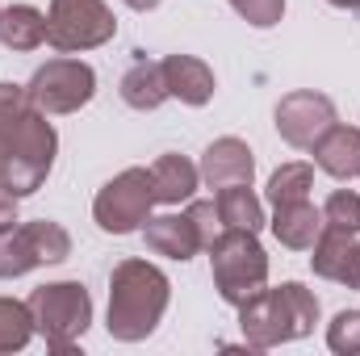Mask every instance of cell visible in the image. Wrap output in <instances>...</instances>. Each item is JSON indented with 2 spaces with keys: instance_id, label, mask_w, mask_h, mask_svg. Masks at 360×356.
<instances>
[{
  "instance_id": "6da1fadb",
  "label": "cell",
  "mask_w": 360,
  "mask_h": 356,
  "mask_svg": "<svg viewBox=\"0 0 360 356\" xmlns=\"http://www.w3.org/2000/svg\"><path fill=\"white\" fill-rule=\"evenodd\" d=\"M55 130L21 84H0V160L13 197H30L55 164Z\"/></svg>"
},
{
  "instance_id": "7a4b0ae2",
  "label": "cell",
  "mask_w": 360,
  "mask_h": 356,
  "mask_svg": "<svg viewBox=\"0 0 360 356\" xmlns=\"http://www.w3.org/2000/svg\"><path fill=\"white\" fill-rule=\"evenodd\" d=\"M168 298H172V285L168 276L147 260H122L109 276V336L122 340V344H139L147 340L164 310H168Z\"/></svg>"
},
{
  "instance_id": "3957f363",
  "label": "cell",
  "mask_w": 360,
  "mask_h": 356,
  "mask_svg": "<svg viewBox=\"0 0 360 356\" xmlns=\"http://www.w3.org/2000/svg\"><path fill=\"white\" fill-rule=\"evenodd\" d=\"M314 323H319V298L302 281H285L281 289H260L256 298H248L239 306L243 340L256 352H269L276 344L310 336Z\"/></svg>"
},
{
  "instance_id": "277c9868",
  "label": "cell",
  "mask_w": 360,
  "mask_h": 356,
  "mask_svg": "<svg viewBox=\"0 0 360 356\" xmlns=\"http://www.w3.org/2000/svg\"><path fill=\"white\" fill-rule=\"evenodd\" d=\"M210 268H214L218 298L231 302L235 310L269 285V256H264L256 231L222 227V235L210 243Z\"/></svg>"
},
{
  "instance_id": "5b68a950",
  "label": "cell",
  "mask_w": 360,
  "mask_h": 356,
  "mask_svg": "<svg viewBox=\"0 0 360 356\" xmlns=\"http://www.w3.org/2000/svg\"><path fill=\"white\" fill-rule=\"evenodd\" d=\"M25 302H30V314H34V331L51 344V352L59 356L76 352V340L92 323L89 289L80 281H55V285H38Z\"/></svg>"
},
{
  "instance_id": "8992f818",
  "label": "cell",
  "mask_w": 360,
  "mask_h": 356,
  "mask_svg": "<svg viewBox=\"0 0 360 356\" xmlns=\"http://www.w3.org/2000/svg\"><path fill=\"white\" fill-rule=\"evenodd\" d=\"M68 256H72V235L51 218L21 222V227L17 222L0 227V281L25 276L38 265H59Z\"/></svg>"
},
{
  "instance_id": "52a82bcc",
  "label": "cell",
  "mask_w": 360,
  "mask_h": 356,
  "mask_svg": "<svg viewBox=\"0 0 360 356\" xmlns=\"http://www.w3.org/2000/svg\"><path fill=\"white\" fill-rule=\"evenodd\" d=\"M151 205H160L155 201V177H151V168H126V172H117L96 193L92 218L109 235H130V231H139L151 218Z\"/></svg>"
},
{
  "instance_id": "ba28073f",
  "label": "cell",
  "mask_w": 360,
  "mask_h": 356,
  "mask_svg": "<svg viewBox=\"0 0 360 356\" xmlns=\"http://www.w3.org/2000/svg\"><path fill=\"white\" fill-rule=\"evenodd\" d=\"M117 34V17L105 0H51L46 13V42L63 55L105 46Z\"/></svg>"
},
{
  "instance_id": "9c48e42d",
  "label": "cell",
  "mask_w": 360,
  "mask_h": 356,
  "mask_svg": "<svg viewBox=\"0 0 360 356\" xmlns=\"http://www.w3.org/2000/svg\"><path fill=\"white\" fill-rule=\"evenodd\" d=\"M25 92L42 113H76L96 92V72L80 59H51L34 72Z\"/></svg>"
},
{
  "instance_id": "30bf717a",
  "label": "cell",
  "mask_w": 360,
  "mask_h": 356,
  "mask_svg": "<svg viewBox=\"0 0 360 356\" xmlns=\"http://www.w3.org/2000/svg\"><path fill=\"white\" fill-rule=\"evenodd\" d=\"M335 126V105H331V96H323V92H289V96H281V105H276V134L289 143V147H302V151H310L314 143H319V134L323 130H331Z\"/></svg>"
},
{
  "instance_id": "8fae6325",
  "label": "cell",
  "mask_w": 360,
  "mask_h": 356,
  "mask_svg": "<svg viewBox=\"0 0 360 356\" xmlns=\"http://www.w3.org/2000/svg\"><path fill=\"white\" fill-rule=\"evenodd\" d=\"M310 268L335 285H348V289H360V243L356 235H344V231H327L319 235V243L310 248Z\"/></svg>"
},
{
  "instance_id": "7c38bea8",
  "label": "cell",
  "mask_w": 360,
  "mask_h": 356,
  "mask_svg": "<svg viewBox=\"0 0 360 356\" xmlns=\"http://www.w3.org/2000/svg\"><path fill=\"white\" fill-rule=\"evenodd\" d=\"M201 180L210 189H226V184H252V172H256V160H252V147L243 139H218L205 147L201 155Z\"/></svg>"
},
{
  "instance_id": "4fadbf2b",
  "label": "cell",
  "mask_w": 360,
  "mask_h": 356,
  "mask_svg": "<svg viewBox=\"0 0 360 356\" xmlns=\"http://www.w3.org/2000/svg\"><path fill=\"white\" fill-rule=\"evenodd\" d=\"M143 235H147V248H151L155 256H168V260H193L197 252H205V248H201V235H197V227H193V218H188V210H184V214L147 218V222H143Z\"/></svg>"
},
{
  "instance_id": "5bb4252c",
  "label": "cell",
  "mask_w": 360,
  "mask_h": 356,
  "mask_svg": "<svg viewBox=\"0 0 360 356\" xmlns=\"http://www.w3.org/2000/svg\"><path fill=\"white\" fill-rule=\"evenodd\" d=\"M314 164L335 180H352L360 177V130L352 126H331L319 134V143L310 147Z\"/></svg>"
},
{
  "instance_id": "9a60e30c",
  "label": "cell",
  "mask_w": 360,
  "mask_h": 356,
  "mask_svg": "<svg viewBox=\"0 0 360 356\" xmlns=\"http://www.w3.org/2000/svg\"><path fill=\"white\" fill-rule=\"evenodd\" d=\"M272 235L289 248V252H310L323 235V210L306 201H289V205H276L272 214Z\"/></svg>"
},
{
  "instance_id": "2e32d148",
  "label": "cell",
  "mask_w": 360,
  "mask_h": 356,
  "mask_svg": "<svg viewBox=\"0 0 360 356\" xmlns=\"http://www.w3.org/2000/svg\"><path fill=\"white\" fill-rule=\"evenodd\" d=\"M164 80H168V96H176L184 105H205L214 96V72L197 55H168Z\"/></svg>"
},
{
  "instance_id": "e0dca14e",
  "label": "cell",
  "mask_w": 360,
  "mask_h": 356,
  "mask_svg": "<svg viewBox=\"0 0 360 356\" xmlns=\"http://www.w3.org/2000/svg\"><path fill=\"white\" fill-rule=\"evenodd\" d=\"M122 101L130 109H160L168 101V80H164V63L155 59H134V68L122 76Z\"/></svg>"
},
{
  "instance_id": "ac0fdd59",
  "label": "cell",
  "mask_w": 360,
  "mask_h": 356,
  "mask_svg": "<svg viewBox=\"0 0 360 356\" xmlns=\"http://www.w3.org/2000/svg\"><path fill=\"white\" fill-rule=\"evenodd\" d=\"M151 177H155V201L160 205H180L197 193V164H188L184 155H160L151 164Z\"/></svg>"
},
{
  "instance_id": "d6986e66",
  "label": "cell",
  "mask_w": 360,
  "mask_h": 356,
  "mask_svg": "<svg viewBox=\"0 0 360 356\" xmlns=\"http://www.w3.org/2000/svg\"><path fill=\"white\" fill-rule=\"evenodd\" d=\"M0 42L8 51H34L46 42V17L34 4H13L0 13Z\"/></svg>"
},
{
  "instance_id": "ffe728a7",
  "label": "cell",
  "mask_w": 360,
  "mask_h": 356,
  "mask_svg": "<svg viewBox=\"0 0 360 356\" xmlns=\"http://www.w3.org/2000/svg\"><path fill=\"white\" fill-rule=\"evenodd\" d=\"M218 214H222V227H239V231L264 227V205L248 184H226L218 193Z\"/></svg>"
},
{
  "instance_id": "44dd1931",
  "label": "cell",
  "mask_w": 360,
  "mask_h": 356,
  "mask_svg": "<svg viewBox=\"0 0 360 356\" xmlns=\"http://www.w3.org/2000/svg\"><path fill=\"white\" fill-rule=\"evenodd\" d=\"M34 336V314L30 302L17 298H0V356L4 352H21Z\"/></svg>"
},
{
  "instance_id": "7402d4cb",
  "label": "cell",
  "mask_w": 360,
  "mask_h": 356,
  "mask_svg": "<svg viewBox=\"0 0 360 356\" xmlns=\"http://www.w3.org/2000/svg\"><path fill=\"white\" fill-rule=\"evenodd\" d=\"M314 189V168L310 164H281L269 177V201L276 205H289V201H306Z\"/></svg>"
},
{
  "instance_id": "603a6c76",
  "label": "cell",
  "mask_w": 360,
  "mask_h": 356,
  "mask_svg": "<svg viewBox=\"0 0 360 356\" xmlns=\"http://www.w3.org/2000/svg\"><path fill=\"white\" fill-rule=\"evenodd\" d=\"M323 227L327 231H344V235H360V193L352 189H335L323 205Z\"/></svg>"
},
{
  "instance_id": "cb8c5ba5",
  "label": "cell",
  "mask_w": 360,
  "mask_h": 356,
  "mask_svg": "<svg viewBox=\"0 0 360 356\" xmlns=\"http://www.w3.org/2000/svg\"><path fill=\"white\" fill-rule=\"evenodd\" d=\"M327 344L340 356H360V310H340L327 323Z\"/></svg>"
},
{
  "instance_id": "d4e9b609",
  "label": "cell",
  "mask_w": 360,
  "mask_h": 356,
  "mask_svg": "<svg viewBox=\"0 0 360 356\" xmlns=\"http://www.w3.org/2000/svg\"><path fill=\"white\" fill-rule=\"evenodd\" d=\"M235 4V13L248 21V25H256V30H269L276 25L281 17H285V0H231Z\"/></svg>"
},
{
  "instance_id": "484cf974",
  "label": "cell",
  "mask_w": 360,
  "mask_h": 356,
  "mask_svg": "<svg viewBox=\"0 0 360 356\" xmlns=\"http://www.w3.org/2000/svg\"><path fill=\"white\" fill-rule=\"evenodd\" d=\"M188 218H193V227H197V235H201V248L210 252V243L222 235V214H218V201H193V205H188Z\"/></svg>"
},
{
  "instance_id": "4316f807",
  "label": "cell",
  "mask_w": 360,
  "mask_h": 356,
  "mask_svg": "<svg viewBox=\"0 0 360 356\" xmlns=\"http://www.w3.org/2000/svg\"><path fill=\"white\" fill-rule=\"evenodd\" d=\"M4 222H17V197L13 193H0V227Z\"/></svg>"
},
{
  "instance_id": "83f0119b",
  "label": "cell",
  "mask_w": 360,
  "mask_h": 356,
  "mask_svg": "<svg viewBox=\"0 0 360 356\" xmlns=\"http://www.w3.org/2000/svg\"><path fill=\"white\" fill-rule=\"evenodd\" d=\"M126 4H130V8H139V13H147V8H155L160 0H126Z\"/></svg>"
},
{
  "instance_id": "f1b7e54d",
  "label": "cell",
  "mask_w": 360,
  "mask_h": 356,
  "mask_svg": "<svg viewBox=\"0 0 360 356\" xmlns=\"http://www.w3.org/2000/svg\"><path fill=\"white\" fill-rule=\"evenodd\" d=\"M327 4H335V8H352V13H360V0H327Z\"/></svg>"
},
{
  "instance_id": "f546056e",
  "label": "cell",
  "mask_w": 360,
  "mask_h": 356,
  "mask_svg": "<svg viewBox=\"0 0 360 356\" xmlns=\"http://www.w3.org/2000/svg\"><path fill=\"white\" fill-rule=\"evenodd\" d=\"M0 193H8V180H4V160H0Z\"/></svg>"
}]
</instances>
